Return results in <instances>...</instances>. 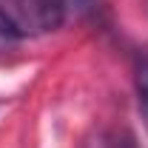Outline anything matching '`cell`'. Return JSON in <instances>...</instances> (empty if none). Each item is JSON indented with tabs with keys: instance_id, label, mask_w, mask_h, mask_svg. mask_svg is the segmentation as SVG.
<instances>
[{
	"instance_id": "1",
	"label": "cell",
	"mask_w": 148,
	"mask_h": 148,
	"mask_svg": "<svg viewBox=\"0 0 148 148\" xmlns=\"http://www.w3.org/2000/svg\"><path fill=\"white\" fill-rule=\"evenodd\" d=\"M9 14L20 32H54L66 17V0H12Z\"/></svg>"
},
{
	"instance_id": "2",
	"label": "cell",
	"mask_w": 148,
	"mask_h": 148,
	"mask_svg": "<svg viewBox=\"0 0 148 148\" xmlns=\"http://www.w3.org/2000/svg\"><path fill=\"white\" fill-rule=\"evenodd\" d=\"M20 37H23L20 26L12 20V14H9L6 9H0V54H3V51H12V49H17Z\"/></svg>"
},
{
	"instance_id": "3",
	"label": "cell",
	"mask_w": 148,
	"mask_h": 148,
	"mask_svg": "<svg viewBox=\"0 0 148 148\" xmlns=\"http://www.w3.org/2000/svg\"><path fill=\"white\" fill-rule=\"evenodd\" d=\"M137 94H140V111L148 125V57L137 63Z\"/></svg>"
},
{
	"instance_id": "4",
	"label": "cell",
	"mask_w": 148,
	"mask_h": 148,
	"mask_svg": "<svg viewBox=\"0 0 148 148\" xmlns=\"http://www.w3.org/2000/svg\"><path fill=\"white\" fill-rule=\"evenodd\" d=\"M108 148H134V143H111Z\"/></svg>"
}]
</instances>
